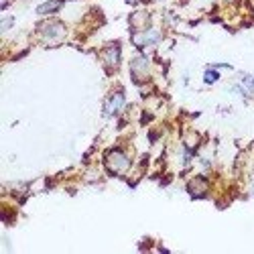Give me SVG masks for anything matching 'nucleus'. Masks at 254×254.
Returning <instances> with one entry per match:
<instances>
[{
  "label": "nucleus",
  "mask_w": 254,
  "mask_h": 254,
  "mask_svg": "<svg viewBox=\"0 0 254 254\" xmlns=\"http://www.w3.org/2000/svg\"><path fill=\"white\" fill-rule=\"evenodd\" d=\"M218 77H220V75H218V71H211V69H207L203 79H205V83H214V81H218Z\"/></svg>",
  "instance_id": "9"
},
{
  "label": "nucleus",
  "mask_w": 254,
  "mask_h": 254,
  "mask_svg": "<svg viewBox=\"0 0 254 254\" xmlns=\"http://www.w3.org/2000/svg\"><path fill=\"white\" fill-rule=\"evenodd\" d=\"M159 39H161V33L151 29V31H144L142 35H136L134 37V43L138 47H144V45H157L159 43Z\"/></svg>",
  "instance_id": "3"
},
{
  "label": "nucleus",
  "mask_w": 254,
  "mask_h": 254,
  "mask_svg": "<svg viewBox=\"0 0 254 254\" xmlns=\"http://www.w3.org/2000/svg\"><path fill=\"white\" fill-rule=\"evenodd\" d=\"M205 189H207V183H205V179H193L191 183H189V193H191L193 197H201L203 193H205Z\"/></svg>",
  "instance_id": "7"
},
{
  "label": "nucleus",
  "mask_w": 254,
  "mask_h": 254,
  "mask_svg": "<svg viewBox=\"0 0 254 254\" xmlns=\"http://www.w3.org/2000/svg\"><path fill=\"white\" fill-rule=\"evenodd\" d=\"M102 57H104V63H106L108 67H116L118 61H120V47H118V45H110L108 49L104 51Z\"/></svg>",
  "instance_id": "5"
},
{
  "label": "nucleus",
  "mask_w": 254,
  "mask_h": 254,
  "mask_svg": "<svg viewBox=\"0 0 254 254\" xmlns=\"http://www.w3.org/2000/svg\"><path fill=\"white\" fill-rule=\"evenodd\" d=\"M128 2H130V4H136V2H138V0H128Z\"/></svg>",
  "instance_id": "11"
},
{
  "label": "nucleus",
  "mask_w": 254,
  "mask_h": 254,
  "mask_svg": "<svg viewBox=\"0 0 254 254\" xmlns=\"http://www.w3.org/2000/svg\"><path fill=\"white\" fill-rule=\"evenodd\" d=\"M59 6H61V4L55 0V2H47V4H43V6H39V12H41V14H45V12H53V10H57Z\"/></svg>",
  "instance_id": "8"
},
{
  "label": "nucleus",
  "mask_w": 254,
  "mask_h": 254,
  "mask_svg": "<svg viewBox=\"0 0 254 254\" xmlns=\"http://www.w3.org/2000/svg\"><path fill=\"white\" fill-rule=\"evenodd\" d=\"M149 73V61H146V57H136L132 61V75H146Z\"/></svg>",
  "instance_id": "6"
},
{
  "label": "nucleus",
  "mask_w": 254,
  "mask_h": 254,
  "mask_svg": "<svg viewBox=\"0 0 254 254\" xmlns=\"http://www.w3.org/2000/svg\"><path fill=\"white\" fill-rule=\"evenodd\" d=\"M106 165H108V169L112 173H126L128 171V167H130V159L126 157L122 151H110L108 155H106Z\"/></svg>",
  "instance_id": "1"
},
{
  "label": "nucleus",
  "mask_w": 254,
  "mask_h": 254,
  "mask_svg": "<svg viewBox=\"0 0 254 254\" xmlns=\"http://www.w3.org/2000/svg\"><path fill=\"white\" fill-rule=\"evenodd\" d=\"M10 25H12V18H4V23H2V31H6Z\"/></svg>",
  "instance_id": "10"
},
{
  "label": "nucleus",
  "mask_w": 254,
  "mask_h": 254,
  "mask_svg": "<svg viewBox=\"0 0 254 254\" xmlns=\"http://www.w3.org/2000/svg\"><path fill=\"white\" fill-rule=\"evenodd\" d=\"M122 108H124V94H122V92H116L108 102H106L104 114H106V116H114V114H118Z\"/></svg>",
  "instance_id": "2"
},
{
  "label": "nucleus",
  "mask_w": 254,
  "mask_h": 254,
  "mask_svg": "<svg viewBox=\"0 0 254 254\" xmlns=\"http://www.w3.org/2000/svg\"><path fill=\"white\" fill-rule=\"evenodd\" d=\"M43 35L47 41H59L63 35H65V29H63L61 23H47L43 27Z\"/></svg>",
  "instance_id": "4"
}]
</instances>
